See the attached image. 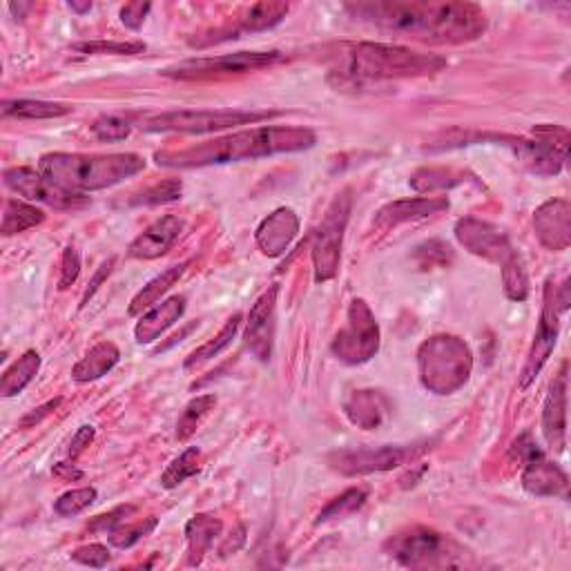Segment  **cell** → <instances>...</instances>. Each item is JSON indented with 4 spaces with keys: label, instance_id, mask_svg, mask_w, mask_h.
<instances>
[{
    "label": "cell",
    "instance_id": "obj_5",
    "mask_svg": "<svg viewBox=\"0 0 571 571\" xmlns=\"http://www.w3.org/2000/svg\"><path fill=\"white\" fill-rule=\"evenodd\" d=\"M384 551L406 569H464L476 565L471 551L431 527H406L384 543Z\"/></svg>",
    "mask_w": 571,
    "mask_h": 571
},
{
    "label": "cell",
    "instance_id": "obj_42",
    "mask_svg": "<svg viewBox=\"0 0 571 571\" xmlns=\"http://www.w3.org/2000/svg\"><path fill=\"white\" fill-rule=\"evenodd\" d=\"M92 134L99 141H108V143H116V141H125L132 134V123L121 119V116H99L92 125H90Z\"/></svg>",
    "mask_w": 571,
    "mask_h": 571
},
{
    "label": "cell",
    "instance_id": "obj_6",
    "mask_svg": "<svg viewBox=\"0 0 571 571\" xmlns=\"http://www.w3.org/2000/svg\"><path fill=\"white\" fill-rule=\"evenodd\" d=\"M418 371L429 393L451 395L469 382L473 353L456 335H433L418 348Z\"/></svg>",
    "mask_w": 571,
    "mask_h": 571
},
{
    "label": "cell",
    "instance_id": "obj_21",
    "mask_svg": "<svg viewBox=\"0 0 571 571\" xmlns=\"http://www.w3.org/2000/svg\"><path fill=\"white\" fill-rule=\"evenodd\" d=\"M444 210H449L447 197L400 199V201L386 203L382 210H377L373 224L377 230H393L402 224H409V221L440 215V212Z\"/></svg>",
    "mask_w": 571,
    "mask_h": 571
},
{
    "label": "cell",
    "instance_id": "obj_8",
    "mask_svg": "<svg viewBox=\"0 0 571 571\" xmlns=\"http://www.w3.org/2000/svg\"><path fill=\"white\" fill-rule=\"evenodd\" d=\"M284 61H288V56L277 50L235 52L224 56L190 58V61H181L177 65L166 67V70H161V76L174 81H208V79H221V76L257 72L264 70V67H273Z\"/></svg>",
    "mask_w": 571,
    "mask_h": 571
},
{
    "label": "cell",
    "instance_id": "obj_9",
    "mask_svg": "<svg viewBox=\"0 0 571 571\" xmlns=\"http://www.w3.org/2000/svg\"><path fill=\"white\" fill-rule=\"evenodd\" d=\"M353 210V197L351 190H342L340 195L333 199L328 206L322 224L317 226L313 235V268H315V282L324 284L340 273L342 264V244L344 232L351 219Z\"/></svg>",
    "mask_w": 571,
    "mask_h": 571
},
{
    "label": "cell",
    "instance_id": "obj_26",
    "mask_svg": "<svg viewBox=\"0 0 571 571\" xmlns=\"http://www.w3.org/2000/svg\"><path fill=\"white\" fill-rule=\"evenodd\" d=\"M224 531V522L208 514H197L188 520L186 540H188V563L192 567L201 565L208 551L215 547V540Z\"/></svg>",
    "mask_w": 571,
    "mask_h": 571
},
{
    "label": "cell",
    "instance_id": "obj_28",
    "mask_svg": "<svg viewBox=\"0 0 571 571\" xmlns=\"http://www.w3.org/2000/svg\"><path fill=\"white\" fill-rule=\"evenodd\" d=\"M38 371H41V355L36 351L23 353L0 377V395L3 398H14V395L23 393L32 384Z\"/></svg>",
    "mask_w": 571,
    "mask_h": 571
},
{
    "label": "cell",
    "instance_id": "obj_44",
    "mask_svg": "<svg viewBox=\"0 0 571 571\" xmlns=\"http://www.w3.org/2000/svg\"><path fill=\"white\" fill-rule=\"evenodd\" d=\"M70 558L74 563L85 565V567H92V569H101L110 563V549L105 545L99 543H92V545H83L79 549H74Z\"/></svg>",
    "mask_w": 571,
    "mask_h": 571
},
{
    "label": "cell",
    "instance_id": "obj_18",
    "mask_svg": "<svg viewBox=\"0 0 571 571\" xmlns=\"http://www.w3.org/2000/svg\"><path fill=\"white\" fill-rule=\"evenodd\" d=\"M543 438L549 451L565 453L567 447V362L560 366L554 382L549 384L543 404Z\"/></svg>",
    "mask_w": 571,
    "mask_h": 571
},
{
    "label": "cell",
    "instance_id": "obj_1",
    "mask_svg": "<svg viewBox=\"0 0 571 571\" xmlns=\"http://www.w3.org/2000/svg\"><path fill=\"white\" fill-rule=\"evenodd\" d=\"M344 12L360 23L427 45L478 41L489 27L485 9L476 3L375 0V3H346Z\"/></svg>",
    "mask_w": 571,
    "mask_h": 571
},
{
    "label": "cell",
    "instance_id": "obj_54",
    "mask_svg": "<svg viewBox=\"0 0 571 571\" xmlns=\"http://www.w3.org/2000/svg\"><path fill=\"white\" fill-rule=\"evenodd\" d=\"M67 7H70L76 14H87L92 9V3H76V0H72V3H67Z\"/></svg>",
    "mask_w": 571,
    "mask_h": 571
},
{
    "label": "cell",
    "instance_id": "obj_47",
    "mask_svg": "<svg viewBox=\"0 0 571 571\" xmlns=\"http://www.w3.org/2000/svg\"><path fill=\"white\" fill-rule=\"evenodd\" d=\"M137 507L134 505H123V507H116L110 514H103V516H96L90 522V529L92 531H99V534H110L114 527H119L121 522H125V518H130Z\"/></svg>",
    "mask_w": 571,
    "mask_h": 571
},
{
    "label": "cell",
    "instance_id": "obj_11",
    "mask_svg": "<svg viewBox=\"0 0 571 571\" xmlns=\"http://www.w3.org/2000/svg\"><path fill=\"white\" fill-rule=\"evenodd\" d=\"M427 451L424 444H384V447H362V449H340L328 456L331 469L346 478L357 476H371V473H384L393 471L404 464H411L415 458Z\"/></svg>",
    "mask_w": 571,
    "mask_h": 571
},
{
    "label": "cell",
    "instance_id": "obj_35",
    "mask_svg": "<svg viewBox=\"0 0 571 571\" xmlns=\"http://www.w3.org/2000/svg\"><path fill=\"white\" fill-rule=\"evenodd\" d=\"M201 451L197 447H190L181 453L179 458H174L168 469L161 473V487L163 489H177L179 485H183L188 478L197 476L201 469Z\"/></svg>",
    "mask_w": 571,
    "mask_h": 571
},
{
    "label": "cell",
    "instance_id": "obj_3",
    "mask_svg": "<svg viewBox=\"0 0 571 571\" xmlns=\"http://www.w3.org/2000/svg\"><path fill=\"white\" fill-rule=\"evenodd\" d=\"M328 63H331V81L337 79L340 87H362L377 81L433 76L447 67V58L415 52L404 45L364 41L331 47Z\"/></svg>",
    "mask_w": 571,
    "mask_h": 571
},
{
    "label": "cell",
    "instance_id": "obj_37",
    "mask_svg": "<svg viewBox=\"0 0 571 571\" xmlns=\"http://www.w3.org/2000/svg\"><path fill=\"white\" fill-rule=\"evenodd\" d=\"M159 525V520L157 518H145V520H139V522H121L119 527H114L110 534H108V540H110V545L116 547V549H130L139 543V540H143L145 536H150L154 529H157Z\"/></svg>",
    "mask_w": 571,
    "mask_h": 571
},
{
    "label": "cell",
    "instance_id": "obj_20",
    "mask_svg": "<svg viewBox=\"0 0 571 571\" xmlns=\"http://www.w3.org/2000/svg\"><path fill=\"white\" fill-rule=\"evenodd\" d=\"M183 230H186V219L177 215H163L132 241L128 255L145 261L159 259L170 253L172 246L177 244L179 237L183 235Z\"/></svg>",
    "mask_w": 571,
    "mask_h": 571
},
{
    "label": "cell",
    "instance_id": "obj_39",
    "mask_svg": "<svg viewBox=\"0 0 571 571\" xmlns=\"http://www.w3.org/2000/svg\"><path fill=\"white\" fill-rule=\"evenodd\" d=\"M181 192H183V186L179 179H166L139 192V195L130 201V206H161V203L181 199Z\"/></svg>",
    "mask_w": 571,
    "mask_h": 571
},
{
    "label": "cell",
    "instance_id": "obj_31",
    "mask_svg": "<svg viewBox=\"0 0 571 571\" xmlns=\"http://www.w3.org/2000/svg\"><path fill=\"white\" fill-rule=\"evenodd\" d=\"M241 319H244V315H241V313L232 315L228 322L224 324V328H221V331L215 337H212V340H208L206 344H201L199 348H195V351H192L186 357V362H183V366H186V369L190 371V369H195V366H201V364L210 362L212 357H217L237 337L239 328H241Z\"/></svg>",
    "mask_w": 571,
    "mask_h": 571
},
{
    "label": "cell",
    "instance_id": "obj_19",
    "mask_svg": "<svg viewBox=\"0 0 571 571\" xmlns=\"http://www.w3.org/2000/svg\"><path fill=\"white\" fill-rule=\"evenodd\" d=\"M534 230L540 244L554 253L571 246V203L567 199H549L534 212Z\"/></svg>",
    "mask_w": 571,
    "mask_h": 571
},
{
    "label": "cell",
    "instance_id": "obj_49",
    "mask_svg": "<svg viewBox=\"0 0 571 571\" xmlns=\"http://www.w3.org/2000/svg\"><path fill=\"white\" fill-rule=\"evenodd\" d=\"M61 402H63V398H54V400L38 406V409L29 411L27 415H23L21 420H18V429H34L36 424H41L45 418H50L58 406H61Z\"/></svg>",
    "mask_w": 571,
    "mask_h": 571
},
{
    "label": "cell",
    "instance_id": "obj_14",
    "mask_svg": "<svg viewBox=\"0 0 571 571\" xmlns=\"http://www.w3.org/2000/svg\"><path fill=\"white\" fill-rule=\"evenodd\" d=\"M560 311L558 299H556V284L554 279H547L545 282V293H543V313L538 319V331L534 335V344L529 348L527 362L522 366L520 373V389H529L531 382L536 380L540 371L545 369V364L549 362L551 353H554L558 333H560Z\"/></svg>",
    "mask_w": 571,
    "mask_h": 571
},
{
    "label": "cell",
    "instance_id": "obj_22",
    "mask_svg": "<svg viewBox=\"0 0 571 571\" xmlns=\"http://www.w3.org/2000/svg\"><path fill=\"white\" fill-rule=\"evenodd\" d=\"M299 232V217L293 208H277L273 215L261 221L255 239L266 257H279L293 244Z\"/></svg>",
    "mask_w": 571,
    "mask_h": 571
},
{
    "label": "cell",
    "instance_id": "obj_48",
    "mask_svg": "<svg viewBox=\"0 0 571 571\" xmlns=\"http://www.w3.org/2000/svg\"><path fill=\"white\" fill-rule=\"evenodd\" d=\"M150 9H152L150 3H128V5L121 7L119 18L125 27L137 32V29L143 27L145 18H148V14H150Z\"/></svg>",
    "mask_w": 571,
    "mask_h": 571
},
{
    "label": "cell",
    "instance_id": "obj_12",
    "mask_svg": "<svg viewBox=\"0 0 571 571\" xmlns=\"http://www.w3.org/2000/svg\"><path fill=\"white\" fill-rule=\"evenodd\" d=\"M514 453L525 462V471H522V489L529 496L536 498H569V480L567 473L558 467L556 462L547 460L543 451L536 447V442L531 440V435L525 433L514 444Z\"/></svg>",
    "mask_w": 571,
    "mask_h": 571
},
{
    "label": "cell",
    "instance_id": "obj_43",
    "mask_svg": "<svg viewBox=\"0 0 571 571\" xmlns=\"http://www.w3.org/2000/svg\"><path fill=\"white\" fill-rule=\"evenodd\" d=\"M415 259L420 261L422 268L447 266L453 259V253L447 244H442V241H429V244L415 248Z\"/></svg>",
    "mask_w": 571,
    "mask_h": 571
},
{
    "label": "cell",
    "instance_id": "obj_4",
    "mask_svg": "<svg viewBox=\"0 0 571 571\" xmlns=\"http://www.w3.org/2000/svg\"><path fill=\"white\" fill-rule=\"evenodd\" d=\"M47 179L76 195L85 192L105 190L119 186L125 179L137 177L145 170V159L141 154H70V152H52L43 154L38 161Z\"/></svg>",
    "mask_w": 571,
    "mask_h": 571
},
{
    "label": "cell",
    "instance_id": "obj_16",
    "mask_svg": "<svg viewBox=\"0 0 571 571\" xmlns=\"http://www.w3.org/2000/svg\"><path fill=\"white\" fill-rule=\"evenodd\" d=\"M453 232H456L458 244L464 250H469L471 255L482 257L485 261H491V264H498L500 268H505L520 257L505 232L489 224V221L462 217Z\"/></svg>",
    "mask_w": 571,
    "mask_h": 571
},
{
    "label": "cell",
    "instance_id": "obj_50",
    "mask_svg": "<svg viewBox=\"0 0 571 571\" xmlns=\"http://www.w3.org/2000/svg\"><path fill=\"white\" fill-rule=\"evenodd\" d=\"M94 427H90V424H83V427L74 433V438L70 442V449H67V458H70L72 462L74 460H79L83 453L87 451V447L94 442Z\"/></svg>",
    "mask_w": 571,
    "mask_h": 571
},
{
    "label": "cell",
    "instance_id": "obj_17",
    "mask_svg": "<svg viewBox=\"0 0 571 571\" xmlns=\"http://www.w3.org/2000/svg\"><path fill=\"white\" fill-rule=\"evenodd\" d=\"M277 295L279 286L273 284L257 297L248 315L244 344L250 355L257 357L259 362H270V357H273L277 333Z\"/></svg>",
    "mask_w": 571,
    "mask_h": 571
},
{
    "label": "cell",
    "instance_id": "obj_29",
    "mask_svg": "<svg viewBox=\"0 0 571 571\" xmlns=\"http://www.w3.org/2000/svg\"><path fill=\"white\" fill-rule=\"evenodd\" d=\"M72 112H74L72 105L56 101H34V99L3 101V116H14V119H27V121L61 119V116H67Z\"/></svg>",
    "mask_w": 571,
    "mask_h": 571
},
{
    "label": "cell",
    "instance_id": "obj_13",
    "mask_svg": "<svg viewBox=\"0 0 571 571\" xmlns=\"http://www.w3.org/2000/svg\"><path fill=\"white\" fill-rule=\"evenodd\" d=\"M476 143H496L505 145L507 150L514 152V157L525 166L529 172L540 174V177H556L563 172L569 157L558 152L554 145H549L543 139H525V137H511V134H473V137H462V141L453 143L451 148H460V145H476Z\"/></svg>",
    "mask_w": 571,
    "mask_h": 571
},
{
    "label": "cell",
    "instance_id": "obj_41",
    "mask_svg": "<svg viewBox=\"0 0 571 571\" xmlns=\"http://www.w3.org/2000/svg\"><path fill=\"white\" fill-rule=\"evenodd\" d=\"M99 493H96L94 487H83V489H72L63 493L61 498L54 502V511L58 516L70 518V516H79L87 507L94 505V500Z\"/></svg>",
    "mask_w": 571,
    "mask_h": 571
},
{
    "label": "cell",
    "instance_id": "obj_2",
    "mask_svg": "<svg viewBox=\"0 0 571 571\" xmlns=\"http://www.w3.org/2000/svg\"><path fill=\"white\" fill-rule=\"evenodd\" d=\"M317 143V134L311 128L299 125H259V128L241 130L228 137L210 139L188 148H168L154 154V161L163 168H206L224 166V163L255 161L275 154H290L311 150Z\"/></svg>",
    "mask_w": 571,
    "mask_h": 571
},
{
    "label": "cell",
    "instance_id": "obj_38",
    "mask_svg": "<svg viewBox=\"0 0 571 571\" xmlns=\"http://www.w3.org/2000/svg\"><path fill=\"white\" fill-rule=\"evenodd\" d=\"M74 52L87 56H137L145 52V43L141 41H85L74 43Z\"/></svg>",
    "mask_w": 571,
    "mask_h": 571
},
{
    "label": "cell",
    "instance_id": "obj_7",
    "mask_svg": "<svg viewBox=\"0 0 571 571\" xmlns=\"http://www.w3.org/2000/svg\"><path fill=\"white\" fill-rule=\"evenodd\" d=\"M275 110H174L163 114H152L141 119L139 128L143 132H177V134H210L239 125H257L261 121L275 119Z\"/></svg>",
    "mask_w": 571,
    "mask_h": 571
},
{
    "label": "cell",
    "instance_id": "obj_10",
    "mask_svg": "<svg viewBox=\"0 0 571 571\" xmlns=\"http://www.w3.org/2000/svg\"><path fill=\"white\" fill-rule=\"evenodd\" d=\"M337 360L348 366L371 362L380 351V326L364 299H353L346 313V324L340 328L331 344Z\"/></svg>",
    "mask_w": 571,
    "mask_h": 571
},
{
    "label": "cell",
    "instance_id": "obj_32",
    "mask_svg": "<svg viewBox=\"0 0 571 571\" xmlns=\"http://www.w3.org/2000/svg\"><path fill=\"white\" fill-rule=\"evenodd\" d=\"M290 12V5L288 3H275V0H264V3H255L253 7L248 9V14L244 21H241L239 29H237V36L241 32H266V29H273L279 23L284 21Z\"/></svg>",
    "mask_w": 571,
    "mask_h": 571
},
{
    "label": "cell",
    "instance_id": "obj_15",
    "mask_svg": "<svg viewBox=\"0 0 571 571\" xmlns=\"http://www.w3.org/2000/svg\"><path fill=\"white\" fill-rule=\"evenodd\" d=\"M5 186L32 203H43V206L58 208V210H74L83 208L90 203L85 195L56 186L52 179H47L41 170L18 166L5 170Z\"/></svg>",
    "mask_w": 571,
    "mask_h": 571
},
{
    "label": "cell",
    "instance_id": "obj_33",
    "mask_svg": "<svg viewBox=\"0 0 571 571\" xmlns=\"http://www.w3.org/2000/svg\"><path fill=\"white\" fill-rule=\"evenodd\" d=\"M467 172L453 170V168H420L411 174V188L418 192H435V190H451L462 186L469 179Z\"/></svg>",
    "mask_w": 571,
    "mask_h": 571
},
{
    "label": "cell",
    "instance_id": "obj_36",
    "mask_svg": "<svg viewBox=\"0 0 571 571\" xmlns=\"http://www.w3.org/2000/svg\"><path fill=\"white\" fill-rule=\"evenodd\" d=\"M215 406H217V398L210 393L190 400L177 422V440L186 442L190 435H195V431L201 427V422L208 418V413L215 409Z\"/></svg>",
    "mask_w": 571,
    "mask_h": 571
},
{
    "label": "cell",
    "instance_id": "obj_34",
    "mask_svg": "<svg viewBox=\"0 0 571 571\" xmlns=\"http://www.w3.org/2000/svg\"><path fill=\"white\" fill-rule=\"evenodd\" d=\"M366 500H369V489L366 487L346 489L342 496H337L331 502V505H326L322 511H319L315 525H326V522H333V520L351 518L355 511H360L366 505Z\"/></svg>",
    "mask_w": 571,
    "mask_h": 571
},
{
    "label": "cell",
    "instance_id": "obj_52",
    "mask_svg": "<svg viewBox=\"0 0 571 571\" xmlns=\"http://www.w3.org/2000/svg\"><path fill=\"white\" fill-rule=\"evenodd\" d=\"M246 543V527H237L235 529V534H230L224 543H221V547H219V556L221 558H226V556H230V554H237V551L241 549V545Z\"/></svg>",
    "mask_w": 571,
    "mask_h": 571
},
{
    "label": "cell",
    "instance_id": "obj_27",
    "mask_svg": "<svg viewBox=\"0 0 571 571\" xmlns=\"http://www.w3.org/2000/svg\"><path fill=\"white\" fill-rule=\"evenodd\" d=\"M190 266V261H181V264L177 266H170L168 270H163L161 275H157L152 279V282L145 284L137 295L132 297V302H130V308H128V313L132 317H137V315H143L145 311H150L152 306H157L159 304V299L168 293V290L172 286H177L179 279L186 275V270Z\"/></svg>",
    "mask_w": 571,
    "mask_h": 571
},
{
    "label": "cell",
    "instance_id": "obj_51",
    "mask_svg": "<svg viewBox=\"0 0 571 571\" xmlns=\"http://www.w3.org/2000/svg\"><path fill=\"white\" fill-rule=\"evenodd\" d=\"M114 261H116V259H114V257H110V259L105 261V264H103L99 270H96V275L92 277L90 286H87V290H85V293H83V299H81V308H83V306H87V304H90V299L96 295V290H99V288H101V284L105 282V279L110 277L112 268H114Z\"/></svg>",
    "mask_w": 571,
    "mask_h": 571
},
{
    "label": "cell",
    "instance_id": "obj_30",
    "mask_svg": "<svg viewBox=\"0 0 571 571\" xmlns=\"http://www.w3.org/2000/svg\"><path fill=\"white\" fill-rule=\"evenodd\" d=\"M45 221V212L36 208L34 203H27L21 199H7L3 208V224H0V232L5 237L18 235Z\"/></svg>",
    "mask_w": 571,
    "mask_h": 571
},
{
    "label": "cell",
    "instance_id": "obj_25",
    "mask_svg": "<svg viewBox=\"0 0 571 571\" xmlns=\"http://www.w3.org/2000/svg\"><path fill=\"white\" fill-rule=\"evenodd\" d=\"M119 360H121V351L114 342L96 344L81 357V362H76V366L72 369L74 382L90 384L101 380L103 375H108L114 366L119 364Z\"/></svg>",
    "mask_w": 571,
    "mask_h": 571
},
{
    "label": "cell",
    "instance_id": "obj_23",
    "mask_svg": "<svg viewBox=\"0 0 571 571\" xmlns=\"http://www.w3.org/2000/svg\"><path fill=\"white\" fill-rule=\"evenodd\" d=\"M344 413L353 427L362 431H377L391 413V402L384 393L373 389L351 391L344 400Z\"/></svg>",
    "mask_w": 571,
    "mask_h": 571
},
{
    "label": "cell",
    "instance_id": "obj_45",
    "mask_svg": "<svg viewBox=\"0 0 571 571\" xmlns=\"http://www.w3.org/2000/svg\"><path fill=\"white\" fill-rule=\"evenodd\" d=\"M81 275V255L74 246H67L63 250L61 259V277H58V290H67Z\"/></svg>",
    "mask_w": 571,
    "mask_h": 571
},
{
    "label": "cell",
    "instance_id": "obj_24",
    "mask_svg": "<svg viewBox=\"0 0 571 571\" xmlns=\"http://www.w3.org/2000/svg\"><path fill=\"white\" fill-rule=\"evenodd\" d=\"M183 313H186V297L174 295L141 315L137 326H134V337H137L139 344L157 342L170 326L179 322Z\"/></svg>",
    "mask_w": 571,
    "mask_h": 571
},
{
    "label": "cell",
    "instance_id": "obj_46",
    "mask_svg": "<svg viewBox=\"0 0 571 571\" xmlns=\"http://www.w3.org/2000/svg\"><path fill=\"white\" fill-rule=\"evenodd\" d=\"M534 137L536 139H543L549 145H554L558 152H563L565 157H569V132L565 128H560V125H536L534 130Z\"/></svg>",
    "mask_w": 571,
    "mask_h": 571
},
{
    "label": "cell",
    "instance_id": "obj_53",
    "mask_svg": "<svg viewBox=\"0 0 571 571\" xmlns=\"http://www.w3.org/2000/svg\"><path fill=\"white\" fill-rule=\"evenodd\" d=\"M52 473L58 480H63V482H76V480H81L85 476L81 469H76L74 462H58L56 467L52 469Z\"/></svg>",
    "mask_w": 571,
    "mask_h": 571
},
{
    "label": "cell",
    "instance_id": "obj_40",
    "mask_svg": "<svg viewBox=\"0 0 571 571\" xmlns=\"http://www.w3.org/2000/svg\"><path fill=\"white\" fill-rule=\"evenodd\" d=\"M502 288L511 302H525L529 297V277L520 257L502 268Z\"/></svg>",
    "mask_w": 571,
    "mask_h": 571
}]
</instances>
